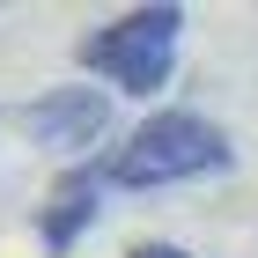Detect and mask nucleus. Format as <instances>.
I'll return each instance as SVG.
<instances>
[{"instance_id": "f257e3e1", "label": "nucleus", "mask_w": 258, "mask_h": 258, "mask_svg": "<svg viewBox=\"0 0 258 258\" xmlns=\"http://www.w3.org/2000/svg\"><path fill=\"white\" fill-rule=\"evenodd\" d=\"M236 162L229 133L199 111H155L125 133V148H111L96 170V184H118V192H162V184H192V177H221Z\"/></svg>"}, {"instance_id": "f03ea898", "label": "nucleus", "mask_w": 258, "mask_h": 258, "mask_svg": "<svg viewBox=\"0 0 258 258\" xmlns=\"http://www.w3.org/2000/svg\"><path fill=\"white\" fill-rule=\"evenodd\" d=\"M177 37H184V8L155 0V8H133V15L103 22L96 37L81 44V67L103 74L111 89H125V96H155V89H170Z\"/></svg>"}, {"instance_id": "7ed1b4c3", "label": "nucleus", "mask_w": 258, "mask_h": 258, "mask_svg": "<svg viewBox=\"0 0 258 258\" xmlns=\"http://www.w3.org/2000/svg\"><path fill=\"white\" fill-rule=\"evenodd\" d=\"M22 133L37 140L44 155H89V148L111 133V89H96V81L44 89V96L22 111Z\"/></svg>"}, {"instance_id": "20e7f679", "label": "nucleus", "mask_w": 258, "mask_h": 258, "mask_svg": "<svg viewBox=\"0 0 258 258\" xmlns=\"http://www.w3.org/2000/svg\"><path fill=\"white\" fill-rule=\"evenodd\" d=\"M89 221H96V177H67L59 192L44 199V214H37V236H44V251L59 258L67 243H74L81 229H89Z\"/></svg>"}, {"instance_id": "39448f33", "label": "nucleus", "mask_w": 258, "mask_h": 258, "mask_svg": "<svg viewBox=\"0 0 258 258\" xmlns=\"http://www.w3.org/2000/svg\"><path fill=\"white\" fill-rule=\"evenodd\" d=\"M125 258H192V251H184V243H133Z\"/></svg>"}]
</instances>
